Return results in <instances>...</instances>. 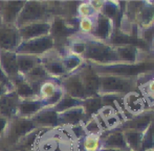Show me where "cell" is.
Wrapping results in <instances>:
<instances>
[{
    "instance_id": "14",
    "label": "cell",
    "mask_w": 154,
    "mask_h": 151,
    "mask_svg": "<svg viewBox=\"0 0 154 151\" xmlns=\"http://www.w3.org/2000/svg\"><path fill=\"white\" fill-rule=\"evenodd\" d=\"M51 21H41V22L29 23L24 26L19 27L21 40H31V39L42 38V36H51Z\"/></svg>"
},
{
    "instance_id": "9",
    "label": "cell",
    "mask_w": 154,
    "mask_h": 151,
    "mask_svg": "<svg viewBox=\"0 0 154 151\" xmlns=\"http://www.w3.org/2000/svg\"><path fill=\"white\" fill-rule=\"evenodd\" d=\"M83 81L84 88L87 97L99 96V89H100V75L97 71L93 69L91 64L87 62H84V64L77 70Z\"/></svg>"
},
{
    "instance_id": "7",
    "label": "cell",
    "mask_w": 154,
    "mask_h": 151,
    "mask_svg": "<svg viewBox=\"0 0 154 151\" xmlns=\"http://www.w3.org/2000/svg\"><path fill=\"white\" fill-rule=\"evenodd\" d=\"M53 49H55L54 39L51 36H42V38L21 41L20 45L17 47L15 52L17 54H27L41 57Z\"/></svg>"
},
{
    "instance_id": "47",
    "label": "cell",
    "mask_w": 154,
    "mask_h": 151,
    "mask_svg": "<svg viewBox=\"0 0 154 151\" xmlns=\"http://www.w3.org/2000/svg\"><path fill=\"white\" fill-rule=\"evenodd\" d=\"M146 151H153V149H149V150H146Z\"/></svg>"
},
{
    "instance_id": "24",
    "label": "cell",
    "mask_w": 154,
    "mask_h": 151,
    "mask_svg": "<svg viewBox=\"0 0 154 151\" xmlns=\"http://www.w3.org/2000/svg\"><path fill=\"white\" fill-rule=\"evenodd\" d=\"M0 65L10 81L17 77L20 72L17 64V53L12 51H0Z\"/></svg>"
},
{
    "instance_id": "5",
    "label": "cell",
    "mask_w": 154,
    "mask_h": 151,
    "mask_svg": "<svg viewBox=\"0 0 154 151\" xmlns=\"http://www.w3.org/2000/svg\"><path fill=\"white\" fill-rule=\"evenodd\" d=\"M53 16L49 10L48 4L42 1H25V4L17 19L16 25L17 27L24 26L29 23L41 22V21H51Z\"/></svg>"
},
{
    "instance_id": "23",
    "label": "cell",
    "mask_w": 154,
    "mask_h": 151,
    "mask_svg": "<svg viewBox=\"0 0 154 151\" xmlns=\"http://www.w3.org/2000/svg\"><path fill=\"white\" fill-rule=\"evenodd\" d=\"M85 121H86L85 112H84V109L82 106L73 107V109L59 114L60 126L72 127L80 124H83Z\"/></svg>"
},
{
    "instance_id": "31",
    "label": "cell",
    "mask_w": 154,
    "mask_h": 151,
    "mask_svg": "<svg viewBox=\"0 0 154 151\" xmlns=\"http://www.w3.org/2000/svg\"><path fill=\"white\" fill-rule=\"evenodd\" d=\"M62 62L65 71H66V74L75 72L84 64V60L81 57L70 53L68 51L64 55H62Z\"/></svg>"
},
{
    "instance_id": "48",
    "label": "cell",
    "mask_w": 154,
    "mask_h": 151,
    "mask_svg": "<svg viewBox=\"0 0 154 151\" xmlns=\"http://www.w3.org/2000/svg\"><path fill=\"white\" fill-rule=\"evenodd\" d=\"M0 23H2V22H1V18H0Z\"/></svg>"
},
{
    "instance_id": "10",
    "label": "cell",
    "mask_w": 154,
    "mask_h": 151,
    "mask_svg": "<svg viewBox=\"0 0 154 151\" xmlns=\"http://www.w3.org/2000/svg\"><path fill=\"white\" fill-rule=\"evenodd\" d=\"M21 41L19 29L16 25L0 23V51L15 52Z\"/></svg>"
},
{
    "instance_id": "30",
    "label": "cell",
    "mask_w": 154,
    "mask_h": 151,
    "mask_svg": "<svg viewBox=\"0 0 154 151\" xmlns=\"http://www.w3.org/2000/svg\"><path fill=\"white\" fill-rule=\"evenodd\" d=\"M80 151H100L103 148L102 138L99 135H86L79 142Z\"/></svg>"
},
{
    "instance_id": "45",
    "label": "cell",
    "mask_w": 154,
    "mask_h": 151,
    "mask_svg": "<svg viewBox=\"0 0 154 151\" xmlns=\"http://www.w3.org/2000/svg\"><path fill=\"white\" fill-rule=\"evenodd\" d=\"M100 151H126V150H121V149H114V148H102Z\"/></svg>"
},
{
    "instance_id": "25",
    "label": "cell",
    "mask_w": 154,
    "mask_h": 151,
    "mask_svg": "<svg viewBox=\"0 0 154 151\" xmlns=\"http://www.w3.org/2000/svg\"><path fill=\"white\" fill-rule=\"evenodd\" d=\"M11 83L13 86V91L18 95L20 99H29L37 97L36 90L25 79L24 75L19 74L18 76L11 80Z\"/></svg>"
},
{
    "instance_id": "44",
    "label": "cell",
    "mask_w": 154,
    "mask_h": 151,
    "mask_svg": "<svg viewBox=\"0 0 154 151\" xmlns=\"http://www.w3.org/2000/svg\"><path fill=\"white\" fill-rule=\"evenodd\" d=\"M8 91H11V90H8L5 86H3V85H1V83H0V97H1L2 95L6 94Z\"/></svg>"
},
{
    "instance_id": "22",
    "label": "cell",
    "mask_w": 154,
    "mask_h": 151,
    "mask_svg": "<svg viewBox=\"0 0 154 151\" xmlns=\"http://www.w3.org/2000/svg\"><path fill=\"white\" fill-rule=\"evenodd\" d=\"M45 104L38 97L29 99H20L17 116L22 118H32L36 114L42 111Z\"/></svg>"
},
{
    "instance_id": "42",
    "label": "cell",
    "mask_w": 154,
    "mask_h": 151,
    "mask_svg": "<svg viewBox=\"0 0 154 151\" xmlns=\"http://www.w3.org/2000/svg\"><path fill=\"white\" fill-rule=\"evenodd\" d=\"M0 151H19L15 146H11L3 141L2 138H0Z\"/></svg>"
},
{
    "instance_id": "16",
    "label": "cell",
    "mask_w": 154,
    "mask_h": 151,
    "mask_svg": "<svg viewBox=\"0 0 154 151\" xmlns=\"http://www.w3.org/2000/svg\"><path fill=\"white\" fill-rule=\"evenodd\" d=\"M114 30H116L114 21L99 13L95 18V26L91 36L103 42L109 43L111 36H113Z\"/></svg>"
},
{
    "instance_id": "28",
    "label": "cell",
    "mask_w": 154,
    "mask_h": 151,
    "mask_svg": "<svg viewBox=\"0 0 154 151\" xmlns=\"http://www.w3.org/2000/svg\"><path fill=\"white\" fill-rule=\"evenodd\" d=\"M82 107L84 109L86 116V121L90 118H92L93 116L97 115L101 112V109H103V103H102L101 96H93V97H87L86 99L83 100L82 103Z\"/></svg>"
},
{
    "instance_id": "6",
    "label": "cell",
    "mask_w": 154,
    "mask_h": 151,
    "mask_svg": "<svg viewBox=\"0 0 154 151\" xmlns=\"http://www.w3.org/2000/svg\"><path fill=\"white\" fill-rule=\"evenodd\" d=\"M37 129L32 118H22L15 116L14 118L8 120V126L6 132L3 137V141L11 146H16L21 139L29 135V132Z\"/></svg>"
},
{
    "instance_id": "38",
    "label": "cell",
    "mask_w": 154,
    "mask_h": 151,
    "mask_svg": "<svg viewBox=\"0 0 154 151\" xmlns=\"http://www.w3.org/2000/svg\"><path fill=\"white\" fill-rule=\"evenodd\" d=\"M83 126H84V129H85L87 135H101L102 133L104 132L101 125H100V123L97 122V118H95L94 116H93L92 118H90V119H88L87 121H85V122L83 123Z\"/></svg>"
},
{
    "instance_id": "11",
    "label": "cell",
    "mask_w": 154,
    "mask_h": 151,
    "mask_svg": "<svg viewBox=\"0 0 154 151\" xmlns=\"http://www.w3.org/2000/svg\"><path fill=\"white\" fill-rule=\"evenodd\" d=\"M60 87L63 90L64 94L69 95L73 98L81 99V100L87 98L83 81L77 71L70 73V74H67L66 76L60 79Z\"/></svg>"
},
{
    "instance_id": "29",
    "label": "cell",
    "mask_w": 154,
    "mask_h": 151,
    "mask_svg": "<svg viewBox=\"0 0 154 151\" xmlns=\"http://www.w3.org/2000/svg\"><path fill=\"white\" fill-rule=\"evenodd\" d=\"M17 64L20 74L25 75L32 69L41 64V57L27 54H17Z\"/></svg>"
},
{
    "instance_id": "35",
    "label": "cell",
    "mask_w": 154,
    "mask_h": 151,
    "mask_svg": "<svg viewBox=\"0 0 154 151\" xmlns=\"http://www.w3.org/2000/svg\"><path fill=\"white\" fill-rule=\"evenodd\" d=\"M154 148V119L148 128L143 132L142 145H140V151H146Z\"/></svg>"
},
{
    "instance_id": "27",
    "label": "cell",
    "mask_w": 154,
    "mask_h": 151,
    "mask_svg": "<svg viewBox=\"0 0 154 151\" xmlns=\"http://www.w3.org/2000/svg\"><path fill=\"white\" fill-rule=\"evenodd\" d=\"M60 89H61V87H60V79L49 78L40 85L38 92H37V97L39 99H41L43 102H45L51 97H53Z\"/></svg>"
},
{
    "instance_id": "18",
    "label": "cell",
    "mask_w": 154,
    "mask_h": 151,
    "mask_svg": "<svg viewBox=\"0 0 154 151\" xmlns=\"http://www.w3.org/2000/svg\"><path fill=\"white\" fill-rule=\"evenodd\" d=\"M32 120L37 128L47 129L60 126L59 114L53 107H44L42 111L36 114L32 118Z\"/></svg>"
},
{
    "instance_id": "17",
    "label": "cell",
    "mask_w": 154,
    "mask_h": 151,
    "mask_svg": "<svg viewBox=\"0 0 154 151\" xmlns=\"http://www.w3.org/2000/svg\"><path fill=\"white\" fill-rule=\"evenodd\" d=\"M120 62H137L146 59L148 53H146L142 48L132 44L126 45H113Z\"/></svg>"
},
{
    "instance_id": "40",
    "label": "cell",
    "mask_w": 154,
    "mask_h": 151,
    "mask_svg": "<svg viewBox=\"0 0 154 151\" xmlns=\"http://www.w3.org/2000/svg\"><path fill=\"white\" fill-rule=\"evenodd\" d=\"M0 83H1V85H3V86H5L8 90H11V91L13 90L12 83H11L10 79L8 78V76L5 75V73H4L3 70H2L1 65H0Z\"/></svg>"
},
{
    "instance_id": "3",
    "label": "cell",
    "mask_w": 154,
    "mask_h": 151,
    "mask_svg": "<svg viewBox=\"0 0 154 151\" xmlns=\"http://www.w3.org/2000/svg\"><path fill=\"white\" fill-rule=\"evenodd\" d=\"M81 34V33H80ZM85 41V51L83 54L84 62H90V64H111V62H120L114 50L113 45L110 43L103 42L91 36H83Z\"/></svg>"
},
{
    "instance_id": "46",
    "label": "cell",
    "mask_w": 154,
    "mask_h": 151,
    "mask_svg": "<svg viewBox=\"0 0 154 151\" xmlns=\"http://www.w3.org/2000/svg\"><path fill=\"white\" fill-rule=\"evenodd\" d=\"M151 48H152V50L154 51V36L152 38V40H151Z\"/></svg>"
},
{
    "instance_id": "2",
    "label": "cell",
    "mask_w": 154,
    "mask_h": 151,
    "mask_svg": "<svg viewBox=\"0 0 154 151\" xmlns=\"http://www.w3.org/2000/svg\"><path fill=\"white\" fill-rule=\"evenodd\" d=\"M91 66L99 75H118L140 78L145 75L154 74V54H149L146 59L137 62H116L105 65L91 64Z\"/></svg>"
},
{
    "instance_id": "41",
    "label": "cell",
    "mask_w": 154,
    "mask_h": 151,
    "mask_svg": "<svg viewBox=\"0 0 154 151\" xmlns=\"http://www.w3.org/2000/svg\"><path fill=\"white\" fill-rule=\"evenodd\" d=\"M8 126V119L5 117L0 116V138L5 135Z\"/></svg>"
},
{
    "instance_id": "36",
    "label": "cell",
    "mask_w": 154,
    "mask_h": 151,
    "mask_svg": "<svg viewBox=\"0 0 154 151\" xmlns=\"http://www.w3.org/2000/svg\"><path fill=\"white\" fill-rule=\"evenodd\" d=\"M77 13L79 18H95L99 13L94 10L89 1H83L78 5Z\"/></svg>"
},
{
    "instance_id": "26",
    "label": "cell",
    "mask_w": 154,
    "mask_h": 151,
    "mask_svg": "<svg viewBox=\"0 0 154 151\" xmlns=\"http://www.w3.org/2000/svg\"><path fill=\"white\" fill-rule=\"evenodd\" d=\"M25 79L29 81V83L36 90V92H38V89L40 87L41 83H43L45 80L51 78L47 72L44 70V68L42 67V65H38L37 67H35L34 69H32L29 72H27L24 75Z\"/></svg>"
},
{
    "instance_id": "32",
    "label": "cell",
    "mask_w": 154,
    "mask_h": 151,
    "mask_svg": "<svg viewBox=\"0 0 154 151\" xmlns=\"http://www.w3.org/2000/svg\"><path fill=\"white\" fill-rule=\"evenodd\" d=\"M123 131L129 151H140L143 139L142 131L132 130V129H125Z\"/></svg>"
},
{
    "instance_id": "13",
    "label": "cell",
    "mask_w": 154,
    "mask_h": 151,
    "mask_svg": "<svg viewBox=\"0 0 154 151\" xmlns=\"http://www.w3.org/2000/svg\"><path fill=\"white\" fill-rule=\"evenodd\" d=\"M25 1L22 0H2L0 1V18L5 24H15L22 10Z\"/></svg>"
},
{
    "instance_id": "20",
    "label": "cell",
    "mask_w": 154,
    "mask_h": 151,
    "mask_svg": "<svg viewBox=\"0 0 154 151\" xmlns=\"http://www.w3.org/2000/svg\"><path fill=\"white\" fill-rule=\"evenodd\" d=\"M20 98L14 91H8L6 94L0 97V116L8 120L17 116Z\"/></svg>"
},
{
    "instance_id": "19",
    "label": "cell",
    "mask_w": 154,
    "mask_h": 151,
    "mask_svg": "<svg viewBox=\"0 0 154 151\" xmlns=\"http://www.w3.org/2000/svg\"><path fill=\"white\" fill-rule=\"evenodd\" d=\"M101 138L103 148H114V149L129 151L125 140V135H124V131L119 127L111 129V130L104 131L101 135Z\"/></svg>"
},
{
    "instance_id": "37",
    "label": "cell",
    "mask_w": 154,
    "mask_h": 151,
    "mask_svg": "<svg viewBox=\"0 0 154 151\" xmlns=\"http://www.w3.org/2000/svg\"><path fill=\"white\" fill-rule=\"evenodd\" d=\"M95 18H80L79 33L83 36H91L95 26Z\"/></svg>"
},
{
    "instance_id": "34",
    "label": "cell",
    "mask_w": 154,
    "mask_h": 151,
    "mask_svg": "<svg viewBox=\"0 0 154 151\" xmlns=\"http://www.w3.org/2000/svg\"><path fill=\"white\" fill-rule=\"evenodd\" d=\"M121 4L120 1H104V4L102 6V10L100 14L104 15L107 18L114 21L118 18V16L121 14Z\"/></svg>"
},
{
    "instance_id": "4",
    "label": "cell",
    "mask_w": 154,
    "mask_h": 151,
    "mask_svg": "<svg viewBox=\"0 0 154 151\" xmlns=\"http://www.w3.org/2000/svg\"><path fill=\"white\" fill-rule=\"evenodd\" d=\"M136 77H125L118 75H100L99 95H120L125 96L140 89Z\"/></svg>"
},
{
    "instance_id": "1",
    "label": "cell",
    "mask_w": 154,
    "mask_h": 151,
    "mask_svg": "<svg viewBox=\"0 0 154 151\" xmlns=\"http://www.w3.org/2000/svg\"><path fill=\"white\" fill-rule=\"evenodd\" d=\"M32 151H80L79 140L73 135L70 127L41 129Z\"/></svg>"
},
{
    "instance_id": "8",
    "label": "cell",
    "mask_w": 154,
    "mask_h": 151,
    "mask_svg": "<svg viewBox=\"0 0 154 151\" xmlns=\"http://www.w3.org/2000/svg\"><path fill=\"white\" fill-rule=\"evenodd\" d=\"M41 65L51 78L61 79L67 75L63 66L62 54L56 49L48 51L41 57Z\"/></svg>"
},
{
    "instance_id": "43",
    "label": "cell",
    "mask_w": 154,
    "mask_h": 151,
    "mask_svg": "<svg viewBox=\"0 0 154 151\" xmlns=\"http://www.w3.org/2000/svg\"><path fill=\"white\" fill-rule=\"evenodd\" d=\"M90 4H91V6L93 8H94V10L97 13H100L102 10V6H103L104 4V1L103 0H91V1H89Z\"/></svg>"
},
{
    "instance_id": "49",
    "label": "cell",
    "mask_w": 154,
    "mask_h": 151,
    "mask_svg": "<svg viewBox=\"0 0 154 151\" xmlns=\"http://www.w3.org/2000/svg\"><path fill=\"white\" fill-rule=\"evenodd\" d=\"M153 151H154V148H153Z\"/></svg>"
},
{
    "instance_id": "21",
    "label": "cell",
    "mask_w": 154,
    "mask_h": 151,
    "mask_svg": "<svg viewBox=\"0 0 154 151\" xmlns=\"http://www.w3.org/2000/svg\"><path fill=\"white\" fill-rule=\"evenodd\" d=\"M123 103L126 112L129 113L130 116L137 115V114L148 109L146 106V99L142 95V93L138 92H131L125 95L123 97Z\"/></svg>"
},
{
    "instance_id": "33",
    "label": "cell",
    "mask_w": 154,
    "mask_h": 151,
    "mask_svg": "<svg viewBox=\"0 0 154 151\" xmlns=\"http://www.w3.org/2000/svg\"><path fill=\"white\" fill-rule=\"evenodd\" d=\"M82 103L83 100L81 99H77L73 98V97L69 96L67 94H64L62 96V98L60 99V101L53 107L58 114H61L63 112H66L68 109H71L73 107H78V106H82Z\"/></svg>"
},
{
    "instance_id": "39",
    "label": "cell",
    "mask_w": 154,
    "mask_h": 151,
    "mask_svg": "<svg viewBox=\"0 0 154 151\" xmlns=\"http://www.w3.org/2000/svg\"><path fill=\"white\" fill-rule=\"evenodd\" d=\"M140 90L146 101L154 102V77L147 81L142 88H140Z\"/></svg>"
},
{
    "instance_id": "15",
    "label": "cell",
    "mask_w": 154,
    "mask_h": 151,
    "mask_svg": "<svg viewBox=\"0 0 154 151\" xmlns=\"http://www.w3.org/2000/svg\"><path fill=\"white\" fill-rule=\"evenodd\" d=\"M51 23V36L54 39V42H57L58 40H69L77 33L75 27L60 16H54Z\"/></svg>"
},
{
    "instance_id": "12",
    "label": "cell",
    "mask_w": 154,
    "mask_h": 151,
    "mask_svg": "<svg viewBox=\"0 0 154 151\" xmlns=\"http://www.w3.org/2000/svg\"><path fill=\"white\" fill-rule=\"evenodd\" d=\"M154 119V109H148L137 115H133L124 121L122 124L119 126V128L125 130V129H132V130H137L144 132L151 122Z\"/></svg>"
}]
</instances>
